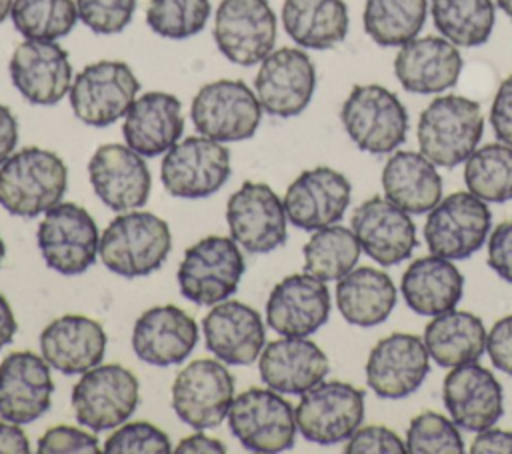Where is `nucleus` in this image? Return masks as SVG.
I'll return each instance as SVG.
<instances>
[{
  "label": "nucleus",
  "mask_w": 512,
  "mask_h": 454,
  "mask_svg": "<svg viewBox=\"0 0 512 454\" xmlns=\"http://www.w3.org/2000/svg\"><path fill=\"white\" fill-rule=\"evenodd\" d=\"M282 26L300 46L328 50L348 34V8L344 0H284Z\"/></svg>",
  "instance_id": "obj_36"
},
{
  "label": "nucleus",
  "mask_w": 512,
  "mask_h": 454,
  "mask_svg": "<svg viewBox=\"0 0 512 454\" xmlns=\"http://www.w3.org/2000/svg\"><path fill=\"white\" fill-rule=\"evenodd\" d=\"M16 90L36 106L58 104L72 86L68 52L52 40L20 42L8 64Z\"/></svg>",
  "instance_id": "obj_22"
},
{
  "label": "nucleus",
  "mask_w": 512,
  "mask_h": 454,
  "mask_svg": "<svg viewBox=\"0 0 512 454\" xmlns=\"http://www.w3.org/2000/svg\"><path fill=\"white\" fill-rule=\"evenodd\" d=\"M426 14L428 0H366L364 32L378 46H402L418 36Z\"/></svg>",
  "instance_id": "obj_39"
},
{
  "label": "nucleus",
  "mask_w": 512,
  "mask_h": 454,
  "mask_svg": "<svg viewBox=\"0 0 512 454\" xmlns=\"http://www.w3.org/2000/svg\"><path fill=\"white\" fill-rule=\"evenodd\" d=\"M122 134L126 144L144 158L166 154L184 134L182 102L162 90L136 96L124 116Z\"/></svg>",
  "instance_id": "obj_31"
},
{
  "label": "nucleus",
  "mask_w": 512,
  "mask_h": 454,
  "mask_svg": "<svg viewBox=\"0 0 512 454\" xmlns=\"http://www.w3.org/2000/svg\"><path fill=\"white\" fill-rule=\"evenodd\" d=\"M176 454H198V452H216V454H224L226 452V446L216 440V438H210L206 434H202V430H196V434H190L186 438H182L178 442V446L174 448Z\"/></svg>",
  "instance_id": "obj_54"
},
{
  "label": "nucleus",
  "mask_w": 512,
  "mask_h": 454,
  "mask_svg": "<svg viewBox=\"0 0 512 454\" xmlns=\"http://www.w3.org/2000/svg\"><path fill=\"white\" fill-rule=\"evenodd\" d=\"M486 352L498 370L512 376V314L494 322L486 334Z\"/></svg>",
  "instance_id": "obj_49"
},
{
  "label": "nucleus",
  "mask_w": 512,
  "mask_h": 454,
  "mask_svg": "<svg viewBox=\"0 0 512 454\" xmlns=\"http://www.w3.org/2000/svg\"><path fill=\"white\" fill-rule=\"evenodd\" d=\"M492 226L484 200L472 192H452L442 198L424 224L426 246L448 260H464L482 248Z\"/></svg>",
  "instance_id": "obj_14"
},
{
  "label": "nucleus",
  "mask_w": 512,
  "mask_h": 454,
  "mask_svg": "<svg viewBox=\"0 0 512 454\" xmlns=\"http://www.w3.org/2000/svg\"><path fill=\"white\" fill-rule=\"evenodd\" d=\"M276 26L268 0H220L212 36L224 58L254 66L274 50Z\"/></svg>",
  "instance_id": "obj_15"
},
{
  "label": "nucleus",
  "mask_w": 512,
  "mask_h": 454,
  "mask_svg": "<svg viewBox=\"0 0 512 454\" xmlns=\"http://www.w3.org/2000/svg\"><path fill=\"white\" fill-rule=\"evenodd\" d=\"M424 340L416 334L394 332L376 342L366 360V384L388 400L406 398L420 388L430 364Z\"/></svg>",
  "instance_id": "obj_21"
},
{
  "label": "nucleus",
  "mask_w": 512,
  "mask_h": 454,
  "mask_svg": "<svg viewBox=\"0 0 512 454\" xmlns=\"http://www.w3.org/2000/svg\"><path fill=\"white\" fill-rule=\"evenodd\" d=\"M298 432L312 444L346 442L364 420V392L342 380H322L294 408Z\"/></svg>",
  "instance_id": "obj_13"
},
{
  "label": "nucleus",
  "mask_w": 512,
  "mask_h": 454,
  "mask_svg": "<svg viewBox=\"0 0 512 454\" xmlns=\"http://www.w3.org/2000/svg\"><path fill=\"white\" fill-rule=\"evenodd\" d=\"M352 198L350 180L328 166L300 172L282 198L288 222L300 230H320L342 220Z\"/></svg>",
  "instance_id": "obj_19"
},
{
  "label": "nucleus",
  "mask_w": 512,
  "mask_h": 454,
  "mask_svg": "<svg viewBox=\"0 0 512 454\" xmlns=\"http://www.w3.org/2000/svg\"><path fill=\"white\" fill-rule=\"evenodd\" d=\"M484 132L480 104L466 96L444 94L420 114L416 138L420 152L442 168H456L478 148Z\"/></svg>",
  "instance_id": "obj_3"
},
{
  "label": "nucleus",
  "mask_w": 512,
  "mask_h": 454,
  "mask_svg": "<svg viewBox=\"0 0 512 454\" xmlns=\"http://www.w3.org/2000/svg\"><path fill=\"white\" fill-rule=\"evenodd\" d=\"M336 306L348 324L372 328L382 324L396 306V286L378 268H352L336 284Z\"/></svg>",
  "instance_id": "obj_34"
},
{
  "label": "nucleus",
  "mask_w": 512,
  "mask_h": 454,
  "mask_svg": "<svg viewBox=\"0 0 512 454\" xmlns=\"http://www.w3.org/2000/svg\"><path fill=\"white\" fill-rule=\"evenodd\" d=\"M172 232L166 220L146 210L120 212L100 234L98 256L110 272L140 278L156 272L168 258Z\"/></svg>",
  "instance_id": "obj_2"
},
{
  "label": "nucleus",
  "mask_w": 512,
  "mask_h": 454,
  "mask_svg": "<svg viewBox=\"0 0 512 454\" xmlns=\"http://www.w3.org/2000/svg\"><path fill=\"white\" fill-rule=\"evenodd\" d=\"M12 4H14V0H0V24L10 16Z\"/></svg>",
  "instance_id": "obj_56"
},
{
  "label": "nucleus",
  "mask_w": 512,
  "mask_h": 454,
  "mask_svg": "<svg viewBox=\"0 0 512 454\" xmlns=\"http://www.w3.org/2000/svg\"><path fill=\"white\" fill-rule=\"evenodd\" d=\"M348 138L368 154H390L408 132V112L400 98L380 84H356L340 108Z\"/></svg>",
  "instance_id": "obj_4"
},
{
  "label": "nucleus",
  "mask_w": 512,
  "mask_h": 454,
  "mask_svg": "<svg viewBox=\"0 0 512 454\" xmlns=\"http://www.w3.org/2000/svg\"><path fill=\"white\" fill-rule=\"evenodd\" d=\"M360 252V242L350 228L332 224L314 230L302 248L304 272L322 282H338L356 266Z\"/></svg>",
  "instance_id": "obj_38"
},
{
  "label": "nucleus",
  "mask_w": 512,
  "mask_h": 454,
  "mask_svg": "<svg viewBox=\"0 0 512 454\" xmlns=\"http://www.w3.org/2000/svg\"><path fill=\"white\" fill-rule=\"evenodd\" d=\"M18 144V120L12 110L0 104V164H4Z\"/></svg>",
  "instance_id": "obj_53"
},
{
  "label": "nucleus",
  "mask_w": 512,
  "mask_h": 454,
  "mask_svg": "<svg viewBox=\"0 0 512 454\" xmlns=\"http://www.w3.org/2000/svg\"><path fill=\"white\" fill-rule=\"evenodd\" d=\"M436 30L456 46L474 48L488 42L494 22V0H430Z\"/></svg>",
  "instance_id": "obj_37"
},
{
  "label": "nucleus",
  "mask_w": 512,
  "mask_h": 454,
  "mask_svg": "<svg viewBox=\"0 0 512 454\" xmlns=\"http://www.w3.org/2000/svg\"><path fill=\"white\" fill-rule=\"evenodd\" d=\"M4 256H6V244H4V240H2V236H0V264H2Z\"/></svg>",
  "instance_id": "obj_58"
},
{
  "label": "nucleus",
  "mask_w": 512,
  "mask_h": 454,
  "mask_svg": "<svg viewBox=\"0 0 512 454\" xmlns=\"http://www.w3.org/2000/svg\"><path fill=\"white\" fill-rule=\"evenodd\" d=\"M472 454H512V432L500 428L480 430L470 444Z\"/></svg>",
  "instance_id": "obj_51"
},
{
  "label": "nucleus",
  "mask_w": 512,
  "mask_h": 454,
  "mask_svg": "<svg viewBox=\"0 0 512 454\" xmlns=\"http://www.w3.org/2000/svg\"><path fill=\"white\" fill-rule=\"evenodd\" d=\"M210 12V0H150L146 24L162 38L184 40L204 30Z\"/></svg>",
  "instance_id": "obj_42"
},
{
  "label": "nucleus",
  "mask_w": 512,
  "mask_h": 454,
  "mask_svg": "<svg viewBox=\"0 0 512 454\" xmlns=\"http://www.w3.org/2000/svg\"><path fill=\"white\" fill-rule=\"evenodd\" d=\"M16 330H18V322H16V318H14L12 306H10L8 300L0 294V350L12 342Z\"/></svg>",
  "instance_id": "obj_55"
},
{
  "label": "nucleus",
  "mask_w": 512,
  "mask_h": 454,
  "mask_svg": "<svg viewBox=\"0 0 512 454\" xmlns=\"http://www.w3.org/2000/svg\"><path fill=\"white\" fill-rule=\"evenodd\" d=\"M244 270V256L234 238L204 236L184 252L176 278L186 300L214 306L238 290Z\"/></svg>",
  "instance_id": "obj_5"
},
{
  "label": "nucleus",
  "mask_w": 512,
  "mask_h": 454,
  "mask_svg": "<svg viewBox=\"0 0 512 454\" xmlns=\"http://www.w3.org/2000/svg\"><path fill=\"white\" fill-rule=\"evenodd\" d=\"M462 56L444 36H422L402 44L394 58V74L406 92L440 94L456 86Z\"/></svg>",
  "instance_id": "obj_30"
},
{
  "label": "nucleus",
  "mask_w": 512,
  "mask_h": 454,
  "mask_svg": "<svg viewBox=\"0 0 512 454\" xmlns=\"http://www.w3.org/2000/svg\"><path fill=\"white\" fill-rule=\"evenodd\" d=\"M72 410L92 432L114 430L124 424L140 404V382L122 364H98L86 370L72 388Z\"/></svg>",
  "instance_id": "obj_6"
},
{
  "label": "nucleus",
  "mask_w": 512,
  "mask_h": 454,
  "mask_svg": "<svg viewBox=\"0 0 512 454\" xmlns=\"http://www.w3.org/2000/svg\"><path fill=\"white\" fill-rule=\"evenodd\" d=\"M488 266L512 284V218L500 222L488 236Z\"/></svg>",
  "instance_id": "obj_48"
},
{
  "label": "nucleus",
  "mask_w": 512,
  "mask_h": 454,
  "mask_svg": "<svg viewBox=\"0 0 512 454\" xmlns=\"http://www.w3.org/2000/svg\"><path fill=\"white\" fill-rule=\"evenodd\" d=\"M230 236L250 254H268L286 242V210L264 182H244L226 204Z\"/></svg>",
  "instance_id": "obj_17"
},
{
  "label": "nucleus",
  "mask_w": 512,
  "mask_h": 454,
  "mask_svg": "<svg viewBox=\"0 0 512 454\" xmlns=\"http://www.w3.org/2000/svg\"><path fill=\"white\" fill-rule=\"evenodd\" d=\"M198 344L196 320L174 304L144 310L132 328V350L150 366L182 364Z\"/></svg>",
  "instance_id": "obj_27"
},
{
  "label": "nucleus",
  "mask_w": 512,
  "mask_h": 454,
  "mask_svg": "<svg viewBox=\"0 0 512 454\" xmlns=\"http://www.w3.org/2000/svg\"><path fill=\"white\" fill-rule=\"evenodd\" d=\"M96 196L114 212L142 208L152 190V174L142 154L128 144H102L88 162Z\"/></svg>",
  "instance_id": "obj_18"
},
{
  "label": "nucleus",
  "mask_w": 512,
  "mask_h": 454,
  "mask_svg": "<svg viewBox=\"0 0 512 454\" xmlns=\"http://www.w3.org/2000/svg\"><path fill=\"white\" fill-rule=\"evenodd\" d=\"M230 150L208 136L178 140L162 158L160 180L174 198L198 200L216 194L230 178Z\"/></svg>",
  "instance_id": "obj_11"
},
{
  "label": "nucleus",
  "mask_w": 512,
  "mask_h": 454,
  "mask_svg": "<svg viewBox=\"0 0 512 454\" xmlns=\"http://www.w3.org/2000/svg\"><path fill=\"white\" fill-rule=\"evenodd\" d=\"M54 380L50 364L32 350L10 352L0 364V416L16 424H30L52 404Z\"/></svg>",
  "instance_id": "obj_23"
},
{
  "label": "nucleus",
  "mask_w": 512,
  "mask_h": 454,
  "mask_svg": "<svg viewBox=\"0 0 512 454\" xmlns=\"http://www.w3.org/2000/svg\"><path fill=\"white\" fill-rule=\"evenodd\" d=\"M104 326L84 314H64L40 332V354L52 370L74 376L98 366L106 354Z\"/></svg>",
  "instance_id": "obj_28"
},
{
  "label": "nucleus",
  "mask_w": 512,
  "mask_h": 454,
  "mask_svg": "<svg viewBox=\"0 0 512 454\" xmlns=\"http://www.w3.org/2000/svg\"><path fill=\"white\" fill-rule=\"evenodd\" d=\"M316 90V68L300 48L272 50L258 66L254 92L262 110L276 118L302 114Z\"/></svg>",
  "instance_id": "obj_16"
},
{
  "label": "nucleus",
  "mask_w": 512,
  "mask_h": 454,
  "mask_svg": "<svg viewBox=\"0 0 512 454\" xmlns=\"http://www.w3.org/2000/svg\"><path fill=\"white\" fill-rule=\"evenodd\" d=\"M344 446L346 454H402L406 452V442L386 426H364L358 428Z\"/></svg>",
  "instance_id": "obj_47"
},
{
  "label": "nucleus",
  "mask_w": 512,
  "mask_h": 454,
  "mask_svg": "<svg viewBox=\"0 0 512 454\" xmlns=\"http://www.w3.org/2000/svg\"><path fill=\"white\" fill-rule=\"evenodd\" d=\"M490 124L496 138L512 146V74L502 80L490 106Z\"/></svg>",
  "instance_id": "obj_50"
},
{
  "label": "nucleus",
  "mask_w": 512,
  "mask_h": 454,
  "mask_svg": "<svg viewBox=\"0 0 512 454\" xmlns=\"http://www.w3.org/2000/svg\"><path fill=\"white\" fill-rule=\"evenodd\" d=\"M400 292L410 310L436 316L456 308L464 294V276L452 260L430 254L416 258L402 274Z\"/></svg>",
  "instance_id": "obj_32"
},
{
  "label": "nucleus",
  "mask_w": 512,
  "mask_h": 454,
  "mask_svg": "<svg viewBox=\"0 0 512 454\" xmlns=\"http://www.w3.org/2000/svg\"><path fill=\"white\" fill-rule=\"evenodd\" d=\"M226 420L232 436L250 452L274 454L294 446L298 430L294 408L272 388H248L236 394Z\"/></svg>",
  "instance_id": "obj_7"
},
{
  "label": "nucleus",
  "mask_w": 512,
  "mask_h": 454,
  "mask_svg": "<svg viewBox=\"0 0 512 454\" xmlns=\"http://www.w3.org/2000/svg\"><path fill=\"white\" fill-rule=\"evenodd\" d=\"M68 188L64 160L46 148L26 146L0 164V206L20 218H36L62 202Z\"/></svg>",
  "instance_id": "obj_1"
},
{
  "label": "nucleus",
  "mask_w": 512,
  "mask_h": 454,
  "mask_svg": "<svg viewBox=\"0 0 512 454\" xmlns=\"http://www.w3.org/2000/svg\"><path fill=\"white\" fill-rule=\"evenodd\" d=\"M36 244L50 270L76 276L96 262L100 234L86 208L76 202H58L44 212L36 230Z\"/></svg>",
  "instance_id": "obj_9"
},
{
  "label": "nucleus",
  "mask_w": 512,
  "mask_h": 454,
  "mask_svg": "<svg viewBox=\"0 0 512 454\" xmlns=\"http://www.w3.org/2000/svg\"><path fill=\"white\" fill-rule=\"evenodd\" d=\"M38 454H100V442L88 430L76 426H52L40 438L36 446Z\"/></svg>",
  "instance_id": "obj_46"
},
{
  "label": "nucleus",
  "mask_w": 512,
  "mask_h": 454,
  "mask_svg": "<svg viewBox=\"0 0 512 454\" xmlns=\"http://www.w3.org/2000/svg\"><path fill=\"white\" fill-rule=\"evenodd\" d=\"M464 184L484 202L512 200V146L492 142L476 148L466 160Z\"/></svg>",
  "instance_id": "obj_40"
},
{
  "label": "nucleus",
  "mask_w": 512,
  "mask_h": 454,
  "mask_svg": "<svg viewBox=\"0 0 512 454\" xmlns=\"http://www.w3.org/2000/svg\"><path fill=\"white\" fill-rule=\"evenodd\" d=\"M496 4H498V8H500L506 16L512 18V0H496Z\"/></svg>",
  "instance_id": "obj_57"
},
{
  "label": "nucleus",
  "mask_w": 512,
  "mask_h": 454,
  "mask_svg": "<svg viewBox=\"0 0 512 454\" xmlns=\"http://www.w3.org/2000/svg\"><path fill=\"white\" fill-rule=\"evenodd\" d=\"M106 454H168L172 442L164 430L150 422H124L104 442Z\"/></svg>",
  "instance_id": "obj_44"
},
{
  "label": "nucleus",
  "mask_w": 512,
  "mask_h": 454,
  "mask_svg": "<svg viewBox=\"0 0 512 454\" xmlns=\"http://www.w3.org/2000/svg\"><path fill=\"white\" fill-rule=\"evenodd\" d=\"M258 372L262 382L280 394H304L326 378L330 362L308 336H282L262 348Z\"/></svg>",
  "instance_id": "obj_29"
},
{
  "label": "nucleus",
  "mask_w": 512,
  "mask_h": 454,
  "mask_svg": "<svg viewBox=\"0 0 512 454\" xmlns=\"http://www.w3.org/2000/svg\"><path fill=\"white\" fill-rule=\"evenodd\" d=\"M10 18L26 40L52 42L68 36L80 20L76 0H14Z\"/></svg>",
  "instance_id": "obj_41"
},
{
  "label": "nucleus",
  "mask_w": 512,
  "mask_h": 454,
  "mask_svg": "<svg viewBox=\"0 0 512 454\" xmlns=\"http://www.w3.org/2000/svg\"><path fill=\"white\" fill-rule=\"evenodd\" d=\"M138 90L140 82L126 62L98 60L74 76L68 100L80 122L106 128L126 116Z\"/></svg>",
  "instance_id": "obj_8"
},
{
  "label": "nucleus",
  "mask_w": 512,
  "mask_h": 454,
  "mask_svg": "<svg viewBox=\"0 0 512 454\" xmlns=\"http://www.w3.org/2000/svg\"><path fill=\"white\" fill-rule=\"evenodd\" d=\"M486 330L478 316L466 310L436 314L424 328L428 356L442 368L476 362L486 350Z\"/></svg>",
  "instance_id": "obj_35"
},
{
  "label": "nucleus",
  "mask_w": 512,
  "mask_h": 454,
  "mask_svg": "<svg viewBox=\"0 0 512 454\" xmlns=\"http://www.w3.org/2000/svg\"><path fill=\"white\" fill-rule=\"evenodd\" d=\"M382 188L408 214H426L442 200V178L422 152L394 150L382 168Z\"/></svg>",
  "instance_id": "obj_33"
},
{
  "label": "nucleus",
  "mask_w": 512,
  "mask_h": 454,
  "mask_svg": "<svg viewBox=\"0 0 512 454\" xmlns=\"http://www.w3.org/2000/svg\"><path fill=\"white\" fill-rule=\"evenodd\" d=\"M30 442L20 424L2 420L0 422V454H28Z\"/></svg>",
  "instance_id": "obj_52"
},
{
  "label": "nucleus",
  "mask_w": 512,
  "mask_h": 454,
  "mask_svg": "<svg viewBox=\"0 0 512 454\" xmlns=\"http://www.w3.org/2000/svg\"><path fill=\"white\" fill-rule=\"evenodd\" d=\"M206 348L224 364L248 366L266 346V326L258 310L240 300H222L202 320Z\"/></svg>",
  "instance_id": "obj_26"
},
{
  "label": "nucleus",
  "mask_w": 512,
  "mask_h": 454,
  "mask_svg": "<svg viewBox=\"0 0 512 454\" xmlns=\"http://www.w3.org/2000/svg\"><path fill=\"white\" fill-rule=\"evenodd\" d=\"M328 286L302 272L282 278L266 300V324L280 336H310L330 316Z\"/></svg>",
  "instance_id": "obj_25"
},
{
  "label": "nucleus",
  "mask_w": 512,
  "mask_h": 454,
  "mask_svg": "<svg viewBox=\"0 0 512 454\" xmlns=\"http://www.w3.org/2000/svg\"><path fill=\"white\" fill-rule=\"evenodd\" d=\"M76 8L82 24L94 34H118L130 24L136 0H76Z\"/></svg>",
  "instance_id": "obj_45"
},
{
  "label": "nucleus",
  "mask_w": 512,
  "mask_h": 454,
  "mask_svg": "<svg viewBox=\"0 0 512 454\" xmlns=\"http://www.w3.org/2000/svg\"><path fill=\"white\" fill-rule=\"evenodd\" d=\"M442 400L458 428L480 432L494 426L504 412V394L496 376L476 364L454 366L442 384Z\"/></svg>",
  "instance_id": "obj_24"
},
{
  "label": "nucleus",
  "mask_w": 512,
  "mask_h": 454,
  "mask_svg": "<svg viewBox=\"0 0 512 454\" xmlns=\"http://www.w3.org/2000/svg\"><path fill=\"white\" fill-rule=\"evenodd\" d=\"M262 112L256 92L246 82L230 78L204 84L190 106L194 128L222 144L252 138L260 126Z\"/></svg>",
  "instance_id": "obj_10"
},
{
  "label": "nucleus",
  "mask_w": 512,
  "mask_h": 454,
  "mask_svg": "<svg viewBox=\"0 0 512 454\" xmlns=\"http://www.w3.org/2000/svg\"><path fill=\"white\" fill-rule=\"evenodd\" d=\"M406 452L410 454H462L464 442L458 426L438 412H422L410 420L406 430Z\"/></svg>",
  "instance_id": "obj_43"
},
{
  "label": "nucleus",
  "mask_w": 512,
  "mask_h": 454,
  "mask_svg": "<svg viewBox=\"0 0 512 454\" xmlns=\"http://www.w3.org/2000/svg\"><path fill=\"white\" fill-rule=\"evenodd\" d=\"M350 224L362 252L380 266L404 262L418 246L412 218L386 196H372L358 204Z\"/></svg>",
  "instance_id": "obj_20"
},
{
  "label": "nucleus",
  "mask_w": 512,
  "mask_h": 454,
  "mask_svg": "<svg viewBox=\"0 0 512 454\" xmlns=\"http://www.w3.org/2000/svg\"><path fill=\"white\" fill-rule=\"evenodd\" d=\"M234 376L218 358L186 364L172 382V410L194 430L220 426L234 400Z\"/></svg>",
  "instance_id": "obj_12"
}]
</instances>
